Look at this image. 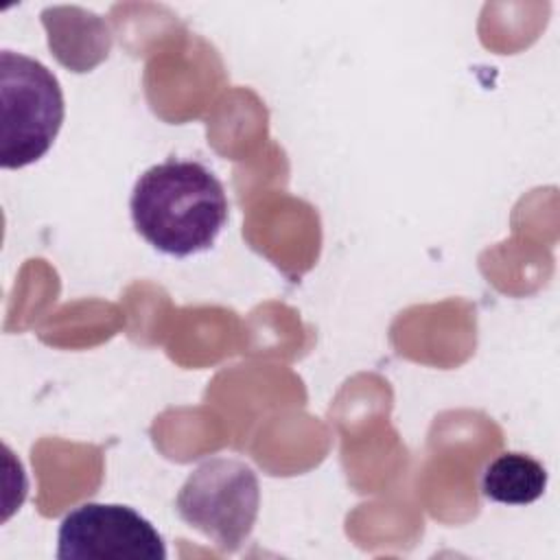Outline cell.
<instances>
[{
  "instance_id": "cell-1",
  "label": "cell",
  "mask_w": 560,
  "mask_h": 560,
  "mask_svg": "<svg viewBox=\"0 0 560 560\" xmlns=\"http://www.w3.org/2000/svg\"><path fill=\"white\" fill-rule=\"evenodd\" d=\"M136 232L158 252L186 258L206 252L228 221V197L217 175L195 160L168 158L147 168L131 192Z\"/></svg>"
},
{
  "instance_id": "cell-2",
  "label": "cell",
  "mask_w": 560,
  "mask_h": 560,
  "mask_svg": "<svg viewBox=\"0 0 560 560\" xmlns=\"http://www.w3.org/2000/svg\"><path fill=\"white\" fill-rule=\"evenodd\" d=\"M0 164L22 168L48 153L61 122L63 94L57 77L22 52H0Z\"/></svg>"
},
{
  "instance_id": "cell-3",
  "label": "cell",
  "mask_w": 560,
  "mask_h": 560,
  "mask_svg": "<svg viewBox=\"0 0 560 560\" xmlns=\"http://www.w3.org/2000/svg\"><path fill=\"white\" fill-rule=\"evenodd\" d=\"M175 508L184 523L208 536L221 551H236L258 518V477L241 459H206L182 483Z\"/></svg>"
},
{
  "instance_id": "cell-4",
  "label": "cell",
  "mask_w": 560,
  "mask_h": 560,
  "mask_svg": "<svg viewBox=\"0 0 560 560\" xmlns=\"http://www.w3.org/2000/svg\"><path fill=\"white\" fill-rule=\"evenodd\" d=\"M59 560H166L160 532L129 505L83 503L63 516Z\"/></svg>"
},
{
  "instance_id": "cell-5",
  "label": "cell",
  "mask_w": 560,
  "mask_h": 560,
  "mask_svg": "<svg viewBox=\"0 0 560 560\" xmlns=\"http://www.w3.org/2000/svg\"><path fill=\"white\" fill-rule=\"evenodd\" d=\"M547 488L545 466L525 453H501L481 475L486 499L503 505H527L542 497Z\"/></svg>"
}]
</instances>
